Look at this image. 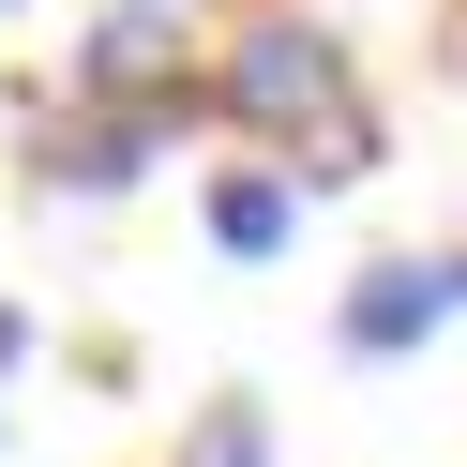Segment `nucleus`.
<instances>
[{
	"label": "nucleus",
	"mask_w": 467,
	"mask_h": 467,
	"mask_svg": "<svg viewBox=\"0 0 467 467\" xmlns=\"http://www.w3.org/2000/svg\"><path fill=\"white\" fill-rule=\"evenodd\" d=\"M182 467H272V422H256V407H212V422L182 437Z\"/></svg>",
	"instance_id": "423d86ee"
},
{
	"label": "nucleus",
	"mask_w": 467,
	"mask_h": 467,
	"mask_svg": "<svg viewBox=\"0 0 467 467\" xmlns=\"http://www.w3.org/2000/svg\"><path fill=\"white\" fill-rule=\"evenodd\" d=\"M0 362H16V317H0Z\"/></svg>",
	"instance_id": "0eeeda50"
},
{
	"label": "nucleus",
	"mask_w": 467,
	"mask_h": 467,
	"mask_svg": "<svg viewBox=\"0 0 467 467\" xmlns=\"http://www.w3.org/2000/svg\"><path fill=\"white\" fill-rule=\"evenodd\" d=\"M151 136H166V106H136V121H106V136H76V151H61V182H136V166H151Z\"/></svg>",
	"instance_id": "20e7f679"
},
{
	"label": "nucleus",
	"mask_w": 467,
	"mask_h": 467,
	"mask_svg": "<svg viewBox=\"0 0 467 467\" xmlns=\"http://www.w3.org/2000/svg\"><path fill=\"white\" fill-rule=\"evenodd\" d=\"M212 242H226V256H272V242H286V182H226V196H212Z\"/></svg>",
	"instance_id": "39448f33"
},
{
	"label": "nucleus",
	"mask_w": 467,
	"mask_h": 467,
	"mask_svg": "<svg viewBox=\"0 0 467 467\" xmlns=\"http://www.w3.org/2000/svg\"><path fill=\"white\" fill-rule=\"evenodd\" d=\"M226 91H242V121H332L347 76H332V46H317V31H256L242 61H226Z\"/></svg>",
	"instance_id": "f257e3e1"
},
{
	"label": "nucleus",
	"mask_w": 467,
	"mask_h": 467,
	"mask_svg": "<svg viewBox=\"0 0 467 467\" xmlns=\"http://www.w3.org/2000/svg\"><path fill=\"white\" fill-rule=\"evenodd\" d=\"M182 46H196V16H182V0H106L91 76H106V91H166V76H182Z\"/></svg>",
	"instance_id": "7ed1b4c3"
},
{
	"label": "nucleus",
	"mask_w": 467,
	"mask_h": 467,
	"mask_svg": "<svg viewBox=\"0 0 467 467\" xmlns=\"http://www.w3.org/2000/svg\"><path fill=\"white\" fill-rule=\"evenodd\" d=\"M452 302H467L452 256H392V272H362V302H347V347H422Z\"/></svg>",
	"instance_id": "f03ea898"
}]
</instances>
